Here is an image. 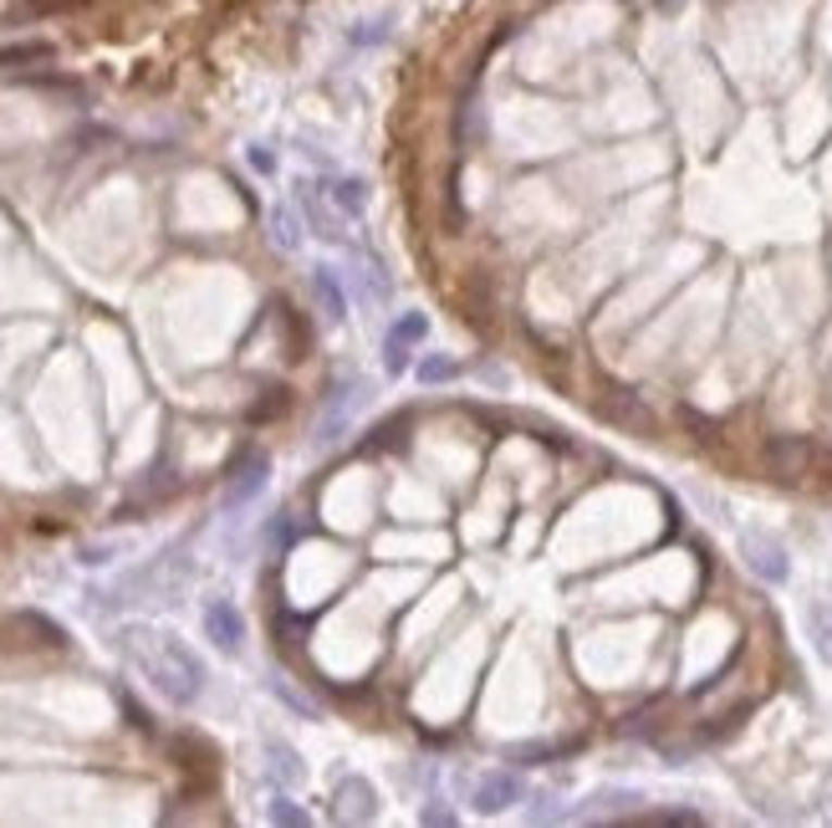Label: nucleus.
<instances>
[{
  "label": "nucleus",
  "instance_id": "nucleus-1",
  "mask_svg": "<svg viewBox=\"0 0 832 828\" xmlns=\"http://www.w3.org/2000/svg\"><path fill=\"white\" fill-rule=\"evenodd\" d=\"M128 655L138 659V670L159 685V691L174 701V706H189V701H200L204 691V665L195 650H184L174 634H128Z\"/></svg>",
  "mask_w": 832,
  "mask_h": 828
},
{
  "label": "nucleus",
  "instance_id": "nucleus-2",
  "mask_svg": "<svg viewBox=\"0 0 832 828\" xmlns=\"http://www.w3.org/2000/svg\"><path fill=\"white\" fill-rule=\"evenodd\" d=\"M741 558H746L750 573L761 578V583H771V589L792 578V558H786V547L771 537V532H756V527H746V532H741Z\"/></svg>",
  "mask_w": 832,
  "mask_h": 828
},
{
  "label": "nucleus",
  "instance_id": "nucleus-3",
  "mask_svg": "<svg viewBox=\"0 0 832 828\" xmlns=\"http://www.w3.org/2000/svg\"><path fill=\"white\" fill-rule=\"evenodd\" d=\"M368 405V379H352V384H337L327 409H322V424H316V445H337L343 430L352 424V415Z\"/></svg>",
  "mask_w": 832,
  "mask_h": 828
},
{
  "label": "nucleus",
  "instance_id": "nucleus-4",
  "mask_svg": "<svg viewBox=\"0 0 832 828\" xmlns=\"http://www.w3.org/2000/svg\"><path fill=\"white\" fill-rule=\"evenodd\" d=\"M424 333H430V318H424V312H403V318L388 328V338H383V369L388 373L409 369V354H414V343H424Z\"/></svg>",
  "mask_w": 832,
  "mask_h": 828
},
{
  "label": "nucleus",
  "instance_id": "nucleus-5",
  "mask_svg": "<svg viewBox=\"0 0 832 828\" xmlns=\"http://www.w3.org/2000/svg\"><path fill=\"white\" fill-rule=\"evenodd\" d=\"M204 634L220 644V650H240L246 644V619L235 609L231 598H210L204 604Z\"/></svg>",
  "mask_w": 832,
  "mask_h": 828
},
{
  "label": "nucleus",
  "instance_id": "nucleus-6",
  "mask_svg": "<svg viewBox=\"0 0 832 828\" xmlns=\"http://www.w3.org/2000/svg\"><path fill=\"white\" fill-rule=\"evenodd\" d=\"M266 456L261 450H250V456H240V466L231 471V486H225V507H246L256 491L266 486Z\"/></svg>",
  "mask_w": 832,
  "mask_h": 828
},
{
  "label": "nucleus",
  "instance_id": "nucleus-7",
  "mask_svg": "<svg viewBox=\"0 0 832 828\" xmlns=\"http://www.w3.org/2000/svg\"><path fill=\"white\" fill-rule=\"evenodd\" d=\"M511 803H521V778L517 773H485L475 782V808L481 813H506Z\"/></svg>",
  "mask_w": 832,
  "mask_h": 828
},
{
  "label": "nucleus",
  "instance_id": "nucleus-8",
  "mask_svg": "<svg viewBox=\"0 0 832 828\" xmlns=\"http://www.w3.org/2000/svg\"><path fill=\"white\" fill-rule=\"evenodd\" d=\"M373 813H378L373 782L368 778H343L337 782V818H358V824H368Z\"/></svg>",
  "mask_w": 832,
  "mask_h": 828
},
{
  "label": "nucleus",
  "instance_id": "nucleus-9",
  "mask_svg": "<svg viewBox=\"0 0 832 828\" xmlns=\"http://www.w3.org/2000/svg\"><path fill=\"white\" fill-rule=\"evenodd\" d=\"M312 287H316V302H322L327 322H343V318H348V297H343V282L333 276V267H316V271H312Z\"/></svg>",
  "mask_w": 832,
  "mask_h": 828
},
{
  "label": "nucleus",
  "instance_id": "nucleus-10",
  "mask_svg": "<svg viewBox=\"0 0 832 828\" xmlns=\"http://www.w3.org/2000/svg\"><path fill=\"white\" fill-rule=\"evenodd\" d=\"M638 803H644V798L629 793V788H603V793L587 798V808L578 813V818H608V813H629V808H638Z\"/></svg>",
  "mask_w": 832,
  "mask_h": 828
},
{
  "label": "nucleus",
  "instance_id": "nucleus-11",
  "mask_svg": "<svg viewBox=\"0 0 832 828\" xmlns=\"http://www.w3.org/2000/svg\"><path fill=\"white\" fill-rule=\"evenodd\" d=\"M766 456H771L777 475H797L802 460H807V445H802V440H771V445H766Z\"/></svg>",
  "mask_w": 832,
  "mask_h": 828
},
{
  "label": "nucleus",
  "instance_id": "nucleus-12",
  "mask_svg": "<svg viewBox=\"0 0 832 828\" xmlns=\"http://www.w3.org/2000/svg\"><path fill=\"white\" fill-rule=\"evenodd\" d=\"M266 757H271V773H276V782H301V762H297V752L291 746H282V742H271L266 746Z\"/></svg>",
  "mask_w": 832,
  "mask_h": 828
},
{
  "label": "nucleus",
  "instance_id": "nucleus-13",
  "mask_svg": "<svg viewBox=\"0 0 832 828\" xmlns=\"http://www.w3.org/2000/svg\"><path fill=\"white\" fill-rule=\"evenodd\" d=\"M807 625H812V650L822 665H832V609H812L807 614Z\"/></svg>",
  "mask_w": 832,
  "mask_h": 828
},
{
  "label": "nucleus",
  "instance_id": "nucleus-14",
  "mask_svg": "<svg viewBox=\"0 0 832 828\" xmlns=\"http://www.w3.org/2000/svg\"><path fill=\"white\" fill-rule=\"evenodd\" d=\"M333 200H337V210H348V215H363L368 185H363V180H337V185H333Z\"/></svg>",
  "mask_w": 832,
  "mask_h": 828
},
{
  "label": "nucleus",
  "instance_id": "nucleus-15",
  "mask_svg": "<svg viewBox=\"0 0 832 828\" xmlns=\"http://www.w3.org/2000/svg\"><path fill=\"white\" fill-rule=\"evenodd\" d=\"M271 236H276V246H282V251H297V246H301L297 215H291V210H276V215H271Z\"/></svg>",
  "mask_w": 832,
  "mask_h": 828
},
{
  "label": "nucleus",
  "instance_id": "nucleus-16",
  "mask_svg": "<svg viewBox=\"0 0 832 828\" xmlns=\"http://www.w3.org/2000/svg\"><path fill=\"white\" fill-rule=\"evenodd\" d=\"M455 373H460V369H455L445 354H430L424 363H419V379H424V384H450Z\"/></svg>",
  "mask_w": 832,
  "mask_h": 828
},
{
  "label": "nucleus",
  "instance_id": "nucleus-17",
  "mask_svg": "<svg viewBox=\"0 0 832 828\" xmlns=\"http://www.w3.org/2000/svg\"><path fill=\"white\" fill-rule=\"evenodd\" d=\"M271 824L301 828V824H307V813H301V808H291V803H286V798H276V803H271Z\"/></svg>",
  "mask_w": 832,
  "mask_h": 828
},
{
  "label": "nucleus",
  "instance_id": "nucleus-18",
  "mask_svg": "<svg viewBox=\"0 0 832 828\" xmlns=\"http://www.w3.org/2000/svg\"><path fill=\"white\" fill-rule=\"evenodd\" d=\"M424 824H445V828H450L455 813H450V808H424Z\"/></svg>",
  "mask_w": 832,
  "mask_h": 828
},
{
  "label": "nucleus",
  "instance_id": "nucleus-19",
  "mask_svg": "<svg viewBox=\"0 0 832 828\" xmlns=\"http://www.w3.org/2000/svg\"><path fill=\"white\" fill-rule=\"evenodd\" d=\"M654 5H665V11H674V5H680V0H654Z\"/></svg>",
  "mask_w": 832,
  "mask_h": 828
}]
</instances>
